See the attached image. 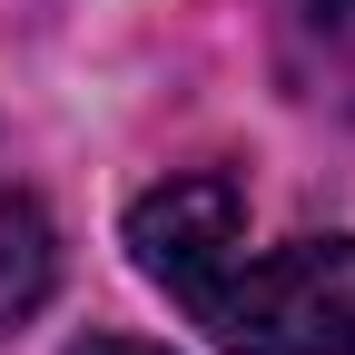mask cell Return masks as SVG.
<instances>
[{
	"label": "cell",
	"instance_id": "3957f363",
	"mask_svg": "<svg viewBox=\"0 0 355 355\" xmlns=\"http://www.w3.org/2000/svg\"><path fill=\"white\" fill-rule=\"evenodd\" d=\"M60 277V247H50V217H40L10 178H0V326H20Z\"/></svg>",
	"mask_w": 355,
	"mask_h": 355
},
{
	"label": "cell",
	"instance_id": "6da1fadb",
	"mask_svg": "<svg viewBox=\"0 0 355 355\" xmlns=\"http://www.w3.org/2000/svg\"><path fill=\"white\" fill-rule=\"evenodd\" d=\"M139 266L227 355H355V237H296L247 257L237 178H168L128 207Z\"/></svg>",
	"mask_w": 355,
	"mask_h": 355
},
{
	"label": "cell",
	"instance_id": "277c9868",
	"mask_svg": "<svg viewBox=\"0 0 355 355\" xmlns=\"http://www.w3.org/2000/svg\"><path fill=\"white\" fill-rule=\"evenodd\" d=\"M79 355H158V345H128V336H89Z\"/></svg>",
	"mask_w": 355,
	"mask_h": 355
},
{
	"label": "cell",
	"instance_id": "7a4b0ae2",
	"mask_svg": "<svg viewBox=\"0 0 355 355\" xmlns=\"http://www.w3.org/2000/svg\"><path fill=\"white\" fill-rule=\"evenodd\" d=\"M286 60L306 99H355V0H286Z\"/></svg>",
	"mask_w": 355,
	"mask_h": 355
}]
</instances>
